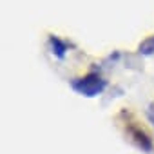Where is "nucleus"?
Segmentation results:
<instances>
[{"mask_svg":"<svg viewBox=\"0 0 154 154\" xmlns=\"http://www.w3.org/2000/svg\"><path fill=\"white\" fill-rule=\"evenodd\" d=\"M103 82L98 78V76H87V78H84V80H80L78 84H74V87L78 89L80 93H84V94H87V96H93V94H96V93H100L102 89H103Z\"/></svg>","mask_w":154,"mask_h":154,"instance_id":"f257e3e1","label":"nucleus"},{"mask_svg":"<svg viewBox=\"0 0 154 154\" xmlns=\"http://www.w3.org/2000/svg\"><path fill=\"white\" fill-rule=\"evenodd\" d=\"M140 49H141V51H143L145 54L152 53V51H154V36H150V38H149V40H147V42H145V44H143L141 47H140Z\"/></svg>","mask_w":154,"mask_h":154,"instance_id":"f03ea898","label":"nucleus"},{"mask_svg":"<svg viewBox=\"0 0 154 154\" xmlns=\"http://www.w3.org/2000/svg\"><path fill=\"white\" fill-rule=\"evenodd\" d=\"M53 45H56V54H58V56H63V49H65V47H63L56 38H53Z\"/></svg>","mask_w":154,"mask_h":154,"instance_id":"7ed1b4c3","label":"nucleus"}]
</instances>
